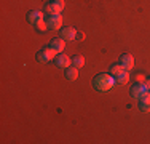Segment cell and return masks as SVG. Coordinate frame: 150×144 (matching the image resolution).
Wrapping results in <instances>:
<instances>
[{"label": "cell", "mask_w": 150, "mask_h": 144, "mask_svg": "<svg viewBox=\"0 0 150 144\" xmlns=\"http://www.w3.org/2000/svg\"><path fill=\"white\" fill-rule=\"evenodd\" d=\"M35 29H37L38 32H45L46 29H48V26H46V23H43V21H42V23H38L37 26H35Z\"/></svg>", "instance_id": "2e32d148"}, {"label": "cell", "mask_w": 150, "mask_h": 144, "mask_svg": "<svg viewBox=\"0 0 150 144\" xmlns=\"http://www.w3.org/2000/svg\"><path fill=\"white\" fill-rule=\"evenodd\" d=\"M123 71H125V67L121 66L120 63H118V64H112V67H110V74L115 75V77H117V75H120Z\"/></svg>", "instance_id": "9a60e30c"}, {"label": "cell", "mask_w": 150, "mask_h": 144, "mask_svg": "<svg viewBox=\"0 0 150 144\" xmlns=\"http://www.w3.org/2000/svg\"><path fill=\"white\" fill-rule=\"evenodd\" d=\"M45 23H46V26H48L50 31H58V29H61V26H62V16H61V14H48Z\"/></svg>", "instance_id": "5b68a950"}, {"label": "cell", "mask_w": 150, "mask_h": 144, "mask_svg": "<svg viewBox=\"0 0 150 144\" xmlns=\"http://www.w3.org/2000/svg\"><path fill=\"white\" fill-rule=\"evenodd\" d=\"M61 38H64V40H75L77 38V31L74 27H62L61 29Z\"/></svg>", "instance_id": "9c48e42d"}, {"label": "cell", "mask_w": 150, "mask_h": 144, "mask_svg": "<svg viewBox=\"0 0 150 144\" xmlns=\"http://www.w3.org/2000/svg\"><path fill=\"white\" fill-rule=\"evenodd\" d=\"M145 85H147V86H149V90H150V77L147 78V80H145Z\"/></svg>", "instance_id": "d6986e66"}, {"label": "cell", "mask_w": 150, "mask_h": 144, "mask_svg": "<svg viewBox=\"0 0 150 144\" xmlns=\"http://www.w3.org/2000/svg\"><path fill=\"white\" fill-rule=\"evenodd\" d=\"M145 80H147V78H145L144 74H137V75H136V82H137V83H144Z\"/></svg>", "instance_id": "e0dca14e"}, {"label": "cell", "mask_w": 150, "mask_h": 144, "mask_svg": "<svg viewBox=\"0 0 150 144\" xmlns=\"http://www.w3.org/2000/svg\"><path fill=\"white\" fill-rule=\"evenodd\" d=\"M147 95H149V86L145 85V82L144 83H137V82H136V85L131 88V96H133L134 99H142Z\"/></svg>", "instance_id": "277c9868"}, {"label": "cell", "mask_w": 150, "mask_h": 144, "mask_svg": "<svg viewBox=\"0 0 150 144\" xmlns=\"http://www.w3.org/2000/svg\"><path fill=\"white\" fill-rule=\"evenodd\" d=\"M128 82H129V74H128V71H123L120 75H117V83L126 85Z\"/></svg>", "instance_id": "4fadbf2b"}, {"label": "cell", "mask_w": 150, "mask_h": 144, "mask_svg": "<svg viewBox=\"0 0 150 144\" xmlns=\"http://www.w3.org/2000/svg\"><path fill=\"white\" fill-rule=\"evenodd\" d=\"M66 40L64 38H53L51 42H50V46H51L53 50H56L58 53H61V51H64V46H66V43H64Z\"/></svg>", "instance_id": "30bf717a"}, {"label": "cell", "mask_w": 150, "mask_h": 144, "mask_svg": "<svg viewBox=\"0 0 150 144\" xmlns=\"http://www.w3.org/2000/svg\"><path fill=\"white\" fill-rule=\"evenodd\" d=\"M120 64L125 67V71L129 72L134 67V58L131 56L129 53H125V55H121V58H120Z\"/></svg>", "instance_id": "8992f818"}, {"label": "cell", "mask_w": 150, "mask_h": 144, "mask_svg": "<svg viewBox=\"0 0 150 144\" xmlns=\"http://www.w3.org/2000/svg\"><path fill=\"white\" fill-rule=\"evenodd\" d=\"M56 55H58V51L56 50H53L51 46H45V48H42L40 51L37 53V61L38 63H48V61L54 59Z\"/></svg>", "instance_id": "7a4b0ae2"}, {"label": "cell", "mask_w": 150, "mask_h": 144, "mask_svg": "<svg viewBox=\"0 0 150 144\" xmlns=\"http://www.w3.org/2000/svg\"><path fill=\"white\" fill-rule=\"evenodd\" d=\"M117 78L115 75L112 74H101V75H96L94 80H93V86H94L98 91H109V90H112V86L115 85Z\"/></svg>", "instance_id": "6da1fadb"}, {"label": "cell", "mask_w": 150, "mask_h": 144, "mask_svg": "<svg viewBox=\"0 0 150 144\" xmlns=\"http://www.w3.org/2000/svg\"><path fill=\"white\" fill-rule=\"evenodd\" d=\"M66 78L69 82H75L78 78V69L75 66H69L66 69Z\"/></svg>", "instance_id": "8fae6325"}, {"label": "cell", "mask_w": 150, "mask_h": 144, "mask_svg": "<svg viewBox=\"0 0 150 144\" xmlns=\"http://www.w3.org/2000/svg\"><path fill=\"white\" fill-rule=\"evenodd\" d=\"M141 103H139V109L142 110V112H150V91L147 96H144L142 99H139Z\"/></svg>", "instance_id": "7c38bea8"}, {"label": "cell", "mask_w": 150, "mask_h": 144, "mask_svg": "<svg viewBox=\"0 0 150 144\" xmlns=\"http://www.w3.org/2000/svg\"><path fill=\"white\" fill-rule=\"evenodd\" d=\"M54 59H56V66H58L59 69H67V67L72 64V59H70L69 56L62 55V53H59V55L56 56Z\"/></svg>", "instance_id": "52a82bcc"}, {"label": "cell", "mask_w": 150, "mask_h": 144, "mask_svg": "<svg viewBox=\"0 0 150 144\" xmlns=\"http://www.w3.org/2000/svg\"><path fill=\"white\" fill-rule=\"evenodd\" d=\"M77 42H81L83 40V32H77V38H75Z\"/></svg>", "instance_id": "ac0fdd59"}, {"label": "cell", "mask_w": 150, "mask_h": 144, "mask_svg": "<svg viewBox=\"0 0 150 144\" xmlns=\"http://www.w3.org/2000/svg\"><path fill=\"white\" fill-rule=\"evenodd\" d=\"M72 66H75L77 69L83 67V66H85V58H83V56H80V55L74 56V58H72Z\"/></svg>", "instance_id": "5bb4252c"}, {"label": "cell", "mask_w": 150, "mask_h": 144, "mask_svg": "<svg viewBox=\"0 0 150 144\" xmlns=\"http://www.w3.org/2000/svg\"><path fill=\"white\" fill-rule=\"evenodd\" d=\"M43 10L48 14H59L64 10V0H50Z\"/></svg>", "instance_id": "3957f363"}, {"label": "cell", "mask_w": 150, "mask_h": 144, "mask_svg": "<svg viewBox=\"0 0 150 144\" xmlns=\"http://www.w3.org/2000/svg\"><path fill=\"white\" fill-rule=\"evenodd\" d=\"M27 21H29L32 26H37L38 23L43 21V13L37 11V10H35V11H29V13H27Z\"/></svg>", "instance_id": "ba28073f"}]
</instances>
